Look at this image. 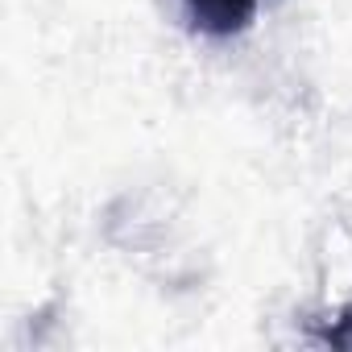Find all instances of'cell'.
Masks as SVG:
<instances>
[{"mask_svg":"<svg viewBox=\"0 0 352 352\" xmlns=\"http://www.w3.org/2000/svg\"><path fill=\"white\" fill-rule=\"evenodd\" d=\"M323 340H327L331 348H348V352H352V307L340 311V319L323 331Z\"/></svg>","mask_w":352,"mask_h":352,"instance_id":"2","label":"cell"},{"mask_svg":"<svg viewBox=\"0 0 352 352\" xmlns=\"http://www.w3.org/2000/svg\"><path fill=\"white\" fill-rule=\"evenodd\" d=\"M187 17L195 30L212 34V38H232L253 21L257 0H183Z\"/></svg>","mask_w":352,"mask_h":352,"instance_id":"1","label":"cell"}]
</instances>
